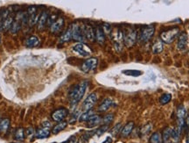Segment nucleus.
Here are the masks:
<instances>
[{
	"label": "nucleus",
	"mask_w": 189,
	"mask_h": 143,
	"mask_svg": "<svg viewBox=\"0 0 189 143\" xmlns=\"http://www.w3.org/2000/svg\"><path fill=\"white\" fill-rule=\"evenodd\" d=\"M47 20H48V14L47 11H43L41 14L40 15V18H39V21H38V30L42 31L45 26H46V24L47 22Z\"/></svg>",
	"instance_id": "nucleus-17"
},
{
	"label": "nucleus",
	"mask_w": 189,
	"mask_h": 143,
	"mask_svg": "<svg viewBox=\"0 0 189 143\" xmlns=\"http://www.w3.org/2000/svg\"><path fill=\"white\" fill-rule=\"evenodd\" d=\"M113 105V100L111 98H104L102 103L100 104L99 107H98V112L100 113H104L106 111H108L110 109V107Z\"/></svg>",
	"instance_id": "nucleus-12"
},
{
	"label": "nucleus",
	"mask_w": 189,
	"mask_h": 143,
	"mask_svg": "<svg viewBox=\"0 0 189 143\" xmlns=\"http://www.w3.org/2000/svg\"><path fill=\"white\" fill-rule=\"evenodd\" d=\"M172 129L171 127H166L162 133V142L163 143H170L171 141V136H172Z\"/></svg>",
	"instance_id": "nucleus-20"
},
{
	"label": "nucleus",
	"mask_w": 189,
	"mask_h": 143,
	"mask_svg": "<svg viewBox=\"0 0 189 143\" xmlns=\"http://www.w3.org/2000/svg\"><path fill=\"white\" fill-rule=\"evenodd\" d=\"M84 36L86 38V40L93 41L96 39V33L95 31L93 29V27L91 26H84Z\"/></svg>",
	"instance_id": "nucleus-16"
},
{
	"label": "nucleus",
	"mask_w": 189,
	"mask_h": 143,
	"mask_svg": "<svg viewBox=\"0 0 189 143\" xmlns=\"http://www.w3.org/2000/svg\"><path fill=\"white\" fill-rule=\"evenodd\" d=\"M37 12V7L36 6H34V5H32V6H29L28 7V9H27V15L28 16H30L32 14H33V13H36Z\"/></svg>",
	"instance_id": "nucleus-38"
},
{
	"label": "nucleus",
	"mask_w": 189,
	"mask_h": 143,
	"mask_svg": "<svg viewBox=\"0 0 189 143\" xmlns=\"http://www.w3.org/2000/svg\"><path fill=\"white\" fill-rule=\"evenodd\" d=\"M187 45V34L186 33H181L179 36L177 48L180 51H184Z\"/></svg>",
	"instance_id": "nucleus-10"
},
{
	"label": "nucleus",
	"mask_w": 189,
	"mask_h": 143,
	"mask_svg": "<svg viewBox=\"0 0 189 143\" xmlns=\"http://www.w3.org/2000/svg\"><path fill=\"white\" fill-rule=\"evenodd\" d=\"M67 126H68V122H66V121H60L58 124H56L52 128V133H53V134H58L61 131H63Z\"/></svg>",
	"instance_id": "nucleus-19"
},
{
	"label": "nucleus",
	"mask_w": 189,
	"mask_h": 143,
	"mask_svg": "<svg viewBox=\"0 0 189 143\" xmlns=\"http://www.w3.org/2000/svg\"><path fill=\"white\" fill-rule=\"evenodd\" d=\"M94 115V111L93 110H89V111H86L85 113H83L82 114H81L79 117V121L80 122H87L89 120L90 117Z\"/></svg>",
	"instance_id": "nucleus-29"
},
{
	"label": "nucleus",
	"mask_w": 189,
	"mask_h": 143,
	"mask_svg": "<svg viewBox=\"0 0 189 143\" xmlns=\"http://www.w3.org/2000/svg\"><path fill=\"white\" fill-rule=\"evenodd\" d=\"M50 133H51V131H50L49 128H45V127L41 126V128L37 129V131L35 133V136L38 139H46L49 136Z\"/></svg>",
	"instance_id": "nucleus-18"
},
{
	"label": "nucleus",
	"mask_w": 189,
	"mask_h": 143,
	"mask_svg": "<svg viewBox=\"0 0 189 143\" xmlns=\"http://www.w3.org/2000/svg\"><path fill=\"white\" fill-rule=\"evenodd\" d=\"M95 33H96V41L99 43V44H102L104 41H105V34L102 31V28L101 26H98L96 31H95Z\"/></svg>",
	"instance_id": "nucleus-22"
},
{
	"label": "nucleus",
	"mask_w": 189,
	"mask_h": 143,
	"mask_svg": "<svg viewBox=\"0 0 189 143\" xmlns=\"http://www.w3.org/2000/svg\"><path fill=\"white\" fill-rule=\"evenodd\" d=\"M0 42H1V36H0Z\"/></svg>",
	"instance_id": "nucleus-44"
},
{
	"label": "nucleus",
	"mask_w": 189,
	"mask_h": 143,
	"mask_svg": "<svg viewBox=\"0 0 189 143\" xmlns=\"http://www.w3.org/2000/svg\"><path fill=\"white\" fill-rule=\"evenodd\" d=\"M71 27L73 32V39L75 41H80V43H82L86 40L84 36V26H80L78 24H73Z\"/></svg>",
	"instance_id": "nucleus-3"
},
{
	"label": "nucleus",
	"mask_w": 189,
	"mask_h": 143,
	"mask_svg": "<svg viewBox=\"0 0 189 143\" xmlns=\"http://www.w3.org/2000/svg\"><path fill=\"white\" fill-rule=\"evenodd\" d=\"M78 116H79V111H77V112L74 113V114H73V116H72V118L70 119L69 123H71V124H73V123L75 122V121L77 120V119H78Z\"/></svg>",
	"instance_id": "nucleus-39"
},
{
	"label": "nucleus",
	"mask_w": 189,
	"mask_h": 143,
	"mask_svg": "<svg viewBox=\"0 0 189 143\" xmlns=\"http://www.w3.org/2000/svg\"><path fill=\"white\" fill-rule=\"evenodd\" d=\"M39 18H40V15L36 12V13H33L30 16H28V25L30 26H34L36 23H38L39 21Z\"/></svg>",
	"instance_id": "nucleus-30"
},
{
	"label": "nucleus",
	"mask_w": 189,
	"mask_h": 143,
	"mask_svg": "<svg viewBox=\"0 0 189 143\" xmlns=\"http://www.w3.org/2000/svg\"><path fill=\"white\" fill-rule=\"evenodd\" d=\"M137 40V31L134 29H130L123 34V42L124 45L128 48L132 47Z\"/></svg>",
	"instance_id": "nucleus-5"
},
{
	"label": "nucleus",
	"mask_w": 189,
	"mask_h": 143,
	"mask_svg": "<svg viewBox=\"0 0 189 143\" xmlns=\"http://www.w3.org/2000/svg\"><path fill=\"white\" fill-rule=\"evenodd\" d=\"M22 18H23V15L20 16V14H18V16L15 18V20L13 21V23H12L10 28V32L11 33H17L20 30L21 25H22V22H21Z\"/></svg>",
	"instance_id": "nucleus-11"
},
{
	"label": "nucleus",
	"mask_w": 189,
	"mask_h": 143,
	"mask_svg": "<svg viewBox=\"0 0 189 143\" xmlns=\"http://www.w3.org/2000/svg\"><path fill=\"white\" fill-rule=\"evenodd\" d=\"M71 39H73V32H72V27L70 26L61 35V37L60 38V43H64V42L69 41Z\"/></svg>",
	"instance_id": "nucleus-21"
},
{
	"label": "nucleus",
	"mask_w": 189,
	"mask_h": 143,
	"mask_svg": "<svg viewBox=\"0 0 189 143\" xmlns=\"http://www.w3.org/2000/svg\"><path fill=\"white\" fill-rule=\"evenodd\" d=\"M149 143H162V134L160 132H156L151 135Z\"/></svg>",
	"instance_id": "nucleus-26"
},
{
	"label": "nucleus",
	"mask_w": 189,
	"mask_h": 143,
	"mask_svg": "<svg viewBox=\"0 0 189 143\" xmlns=\"http://www.w3.org/2000/svg\"><path fill=\"white\" fill-rule=\"evenodd\" d=\"M40 44V40L37 36H31L27 39V41L26 42V47L28 48H33V47H36Z\"/></svg>",
	"instance_id": "nucleus-25"
},
{
	"label": "nucleus",
	"mask_w": 189,
	"mask_h": 143,
	"mask_svg": "<svg viewBox=\"0 0 189 143\" xmlns=\"http://www.w3.org/2000/svg\"><path fill=\"white\" fill-rule=\"evenodd\" d=\"M56 19H57V15H52V16H50L48 17V20H47V22H48V24H49V26H52V24L53 23H54L55 21H56Z\"/></svg>",
	"instance_id": "nucleus-40"
},
{
	"label": "nucleus",
	"mask_w": 189,
	"mask_h": 143,
	"mask_svg": "<svg viewBox=\"0 0 189 143\" xmlns=\"http://www.w3.org/2000/svg\"><path fill=\"white\" fill-rule=\"evenodd\" d=\"M13 21H14V17H13V15L10 14L5 20L3 21V30H10Z\"/></svg>",
	"instance_id": "nucleus-23"
},
{
	"label": "nucleus",
	"mask_w": 189,
	"mask_h": 143,
	"mask_svg": "<svg viewBox=\"0 0 189 143\" xmlns=\"http://www.w3.org/2000/svg\"><path fill=\"white\" fill-rule=\"evenodd\" d=\"M154 32H155V27L151 25L150 26H145L142 30H141V33H140V36H139V40L140 41L142 42H146L148 41L153 36L154 34Z\"/></svg>",
	"instance_id": "nucleus-4"
},
{
	"label": "nucleus",
	"mask_w": 189,
	"mask_h": 143,
	"mask_svg": "<svg viewBox=\"0 0 189 143\" xmlns=\"http://www.w3.org/2000/svg\"><path fill=\"white\" fill-rule=\"evenodd\" d=\"M151 124H145L140 129V135L141 136H146L151 132Z\"/></svg>",
	"instance_id": "nucleus-32"
},
{
	"label": "nucleus",
	"mask_w": 189,
	"mask_h": 143,
	"mask_svg": "<svg viewBox=\"0 0 189 143\" xmlns=\"http://www.w3.org/2000/svg\"><path fill=\"white\" fill-rule=\"evenodd\" d=\"M108 128H109V126H107V125H102V126H100L98 129L96 130V134L97 136H101V135H102L103 133L108 130Z\"/></svg>",
	"instance_id": "nucleus-35"
},
{
	"label": "nucleus",
	"mask_w": 189,
	"mask_h": 143,
	"mask_svg": "<svg viewBox=\"0 0 189 143\" xmlns=\"http://www.w3.org/2000/svg\"><path fill=\"white\" fill-rule=\"evenodd\" d=\"M102 143H112V138H110V137H107L106 138V140L103 141V142Z\"/></svg>",
	"instance_id": "nucleus-42"
},
{
	"label": "nucleus",
	"mask_w": 189,
	"mask_h": 143,
	"mask_svg": "<svg viewBox=\"0 0 189 143\" xmlns=\"http://www.w3.org/2000/svg\"><path fill=\"white\" fill-rule=\"evenodd\" d=\"M124 74H126L127 76H139L141 75V72L138 70H125L123 71Z\"/></svg>",
	"instance_id": "nucleus-37"
},
{
	"label": "nucleus",
	"mask_w": 189,
	"mask_h": 143,
	"mask_svg": "<svg viewBox=\"0 0 189 143\" xmlns=\"http://www.w3.org/2000/svg\"><path fill=\"white\" fill-rule=\"evenodd\" d=\"M73 50L83 57H88L91 54V49L84 43H77L73 47Z\"/></svg>",
	"instance_id": "nucleus-7"
},
{
	"label": "nucleus",
	"mask_w": 189,
	"mask_h": 143,
	"mask_svg": "<svg viewBox=\"0 0 189 143\" xmlns=\"http://www.w3.org/2000/svg\"><path fill=\"white\" fill-rule=\"evenodd\" d=\"M88 81H82L79 84H76L70 90L69 94V98L71 105H75L78 102L81 101V99L83 98L86 90L88 88Z\"/></svg>",
	"instance_id": "nucleus-1"
},
{
	"label": "nucleus",
	"mask_w": 189,
	"mask_h": 143,
	"mask_svg": "<svg viewBox=\"0 0 189 143\" xmlns=\"http://www.w3.org/2000/svg\"><path fill=\"white\" fill-rule=\"evenodd\" d=\"M42 127H45V128H49L51 127V123L49 121H44L42 123Z\"/></svg>",
	"instance_id": "nucleus-41"
},
{
	"label": "nucleus",
	"mask_w": 189,
	"mask_h": 143,
	"mask_svg": "<svg viewBox=\"0 0 189 143\" xmlns=\"http://www.w3.org/2000/svg\"><path fill=\"white\" fill-rule=\"evenodd\" d=\"M96 101H97V95H96V93H95V92L90 93V95L86 98V99L84 100L83 104H82V109L85 112L91 110L92 107L96 104Z\"/></svg>",
	"instance_id": "nucleus-8"
},
{
	"label": "nucleus",
	"mask_w": 189,
	"mask_h": 143,
	"mask_svg": "<svg viewBox=\"0 0 189 143\" xmlns=\"http://www.w3.org/2000/svg\"><path fill=\"white\" fill-rule=\"evenodd\" d=\"M102 31H103L104 34H110V33H111V29H112L111 26H110V24H108V23L103 24L102 26Z\"/></svg>",
	"instance_id": "nucleus-36"
},
{
	"label": "nucleus",
	"mask_w": 189,
	"mask_h": 143,
	"mask_svg": "<svg viewBox=\"0 0 189 143\" xmlns=\"http://www.w3.org/2000/svg\"><path fill=\"white\" fill-rule=\"evenodd\" d=\"M10 126V120L9 119H3L0 121V133H5Z\"/></svg>",
	"instance_id": "nucleus-24"
},
{
	"label": "nucleus",
	"mask_w": 189,
	"mask_h": 143,
	"mask_svg": "<svg viewBox=\"0 0 189 143\" xmlns=\"http://www.w3.org/2000/svg\"><path fill=\"white\" fill-rule=\"evenodd\" d=\"M97 64H98V60L95 57H91V58L86 60L82 63V65L81 67V70L85 73H88V72L96 70V67H97Z\"/></svg>",
	"instance_id": "nucleus-6"
},
{
	"label": "nucleus",
	"mask_w": 189,
	"mask_h": 143,
	"mask_svg": "<svg viewBox=\"0 0 189 143\" xmlns=\"http://www.w3.org/2000/svg\"><path fill=\"white\" fill-rule=\"evenodd\" d=\"M121 130H122V124H121V123H118V124H117L116 126H113V128L110 130V133H111L113 136H117L118 133H121Z\"/></svg>",
	"instance_id": "nucleus-34"
},
{
	"label": "nucleus",
	"mask_w": 189,
	"mask_h": 143,
	"mask_svg": "<svg viewBox=\"0 0 189 143\" xmlns=\"http://www.w3.org/2000/svg\"><path fill=\"white\" fill-rule=\"evenodd\" d=\"M163 50H164V44L162 41L159 40L158 41H156L152 47V52L154 54H160Z\"/></svg>",
	"instance_id": "nucleus-27"
},
{
	"label": "nucleus",
	"mask_w": 189,
	"mask_h": 143,
	"mask_svg": "<svg viewBox=\"0 0 189 143\" xmlns=\"http://www.w3.org/2000/svg\"><path fill=\"white\" fill-rule=\"evenodd\" d=\"M179 29L178 27H172L167 30L163 31L160 34V38L162 42L166 44H171L175 41V39L179 36Z\"/></svg>",
	"instance_id": "nucleus-2"
},
{
	"label": "nucleus",
	"mask_w": 189,
	"mask_h": 143,
	"mask_svg": "<svg viewBox=\"0 0 189 143\" xmlns=\"http://www.w3.org/2000/svg\"><path fill=\"white\" fill-rule=\"evenodd\" d=\"M134 122L127 123L121 130V136L123 138H127L130 136V134L132 133L133 129H134Z\"/></svg>",
	"instance_id": "nucleus-15"
},
{
	"label": "nucleus",
	"mask_w": 189,
	"mask_h": 143,
	"mask_svg": "<svg viewBox=\"0 0 189 143\" xmlns=\"http://www.w3.org/2000/svg\"><path fill=\"white\" fill-rule=\"evenodd\" d=\"M171 99H172V95L170 93H165V94H163L160 97L159 103L161 104H168L171 101Z\"/></svg>",
	"instance_id": "nucleus-31"
},
{
	"label": "nucleus",
	"mask_w": 189,
	"mask_h": 143,
	"mask_svg": "<svg viewBox=\"0 0 189 143\" xmlns=\"http://www.w3.org/2000/svg\"><path fill=\"white\" fill-rule=\"evenodd\" d=\"M69 115V110L66 108H60L55 110L53 113H52V119L53 121L56 122H60L63 121L64 119H66Z\"/></svg>",
	"instance_id": "nucleus-9"
},
{
	"label": "nucleus",
	"mask_w": 189,
	"mask_h": 143,
	"mask_svg": "<svg viewBox=\"0 0 189 143\" xmlns=\"http://www.w3.org/2000/svg\"><path fill=\"white\" fill-rule=\"evenodd\" d=\"M64 26V19L63 18H58L54 23L52 24V26H50V30L52 33H56L58 32L61 30V28Z\"/></svg>",
	"instance_id": "nucleus-14"
},
{
	"label": "nucleus",
	"mask_w": 189,
	"mask_h": 143,
	"mask_svg": "<svg viewBox=\"0 0 189 143\" xmlns=\"http://www.w3.org/2000/svg\"><path fill=\"white\" fill-rule=\"evenodd\" d=\"M3 30V19L1 16V12H0V32Z\"/></svg>",
	"instance_id": "nucleus-43"
},
{
	"label": "nucleus",
	"mask_w": 189,
	"mask_h": 143,
	"mask_svg": "<svg viewBox=\"0 0 189 143\" xmlns=\"http://www.w3.org/2000/svg\"><path fill=\"white\" fill-rule=\"evenodd\" d=\"M14 138H15L17 141H25L26 136H25V130H24V128H22V127L18 128V129L15 131Z\"/></svg>",
	"instance_id": "nucleus-28"
},
{
	"label": "nucleus",
	"mask_w": 189,
	"mask_h": 143,
	"mask_svg": "<svg viewBox=\"0 0 189 143\" xmlns=\"http://www.w3.org/2000/svg\"><path fill=\"white\" fill-rule=\"evenodd\" d=\"M102 118L99 116V115H96V114H94L90 117L89 119V120L87 121V126L88 127H95L96 126H98L99 124L102 123Z\"/></svg>",
	"instance_id": "nucleus-13"
},
{
	"label": "nucleus",
	"mask_w": 189,
	"mask_h": 143,
	"mask_svg": "<svg viewBox=\"0 0 189 143\" xmlns=\"http://www.w3.org/2000/svg\"><path fill=\"white\" fill-rule=\"evenodd\" d=\"M113 120H114V114H113V113H109V114L105 115V116L102 118V123L103 125L109 126L110 123L113 121Z\"/></svg>",
	"instance_id": "nucleus-33"
}]
</instances>
